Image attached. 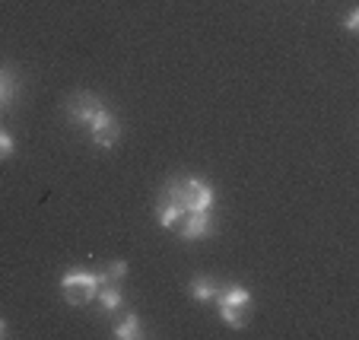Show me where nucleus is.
Listing matches in <instances>:
<instances>
[{
	"mask_svg": "<svg viewBox=\"0 0 359 340\" xmlns=\"http://www.w3.org/2000/svg\"><path fill=\"white\" fill-rule=\"evenodd\" d=\"M86 128H89V140H93L99 150H111V147L121 140V121H118V115L109 105H102Z\"/></svg>",
	"mask_w": 359,
	"mask_h": 340,
	"instance_id": "obj_3",
	"label": "nucleus"
},
{
	"mask_svg": "<svg viewBox=\"0 0 359 340\" xmlns=\"http://www.w3.org/2000/svg\"><path fill=\"white\" fill-rule=\"evenodd\" d=\"M217 232V223H213V210H197V213H184L182 217V242H201V238H210Z\"/></svg>",
	"mask_w": 359,
	"mask_h": 340,
	"instance_id": "obj_5",
	"label": "nucleus"
},
{
	"mask_svg": "<svg viewBox=\"0 0 359 340\" xmlns=\"http://www.w3.org/2000/svg\"><path fill=\"white\" fill-rule=\"evenodd\" d=\"M95 302H99V308L105 315H115L124 308V290L121 283H111V280H105V283L99 286V293H95Z\"/></svg>",
	"mask_w": 359,
	"mask_h": 340,
	"instance_id": "obj_6",
	"label": "nucleus"
},
{
	"mask_svg": "<svg viewBox=\"0 0 359 340\" xmlns=\"http://www.w3.org/2000/svg\"><path fill=\"white\" fill-rule=\"evenodd\" d=\"M128 271H130V267H128V261H111V264L105 267V277H109L111 283H121V280L128 277Z\"/></svg>",
	"mask_w": 359,
	"mask_h": 340,
	"instance_id": "obj_12",
	"label": "nucleus"
},
{
	"mask_svg": "<svg viewBox=\"0 0 359 340\" xmlns=\"http://www.w3.org/2000/svg\"><path fill=\"white\" fill-rule=\"evenodd\" d=\"M188 293H191V299H197V302H213L219 293V280L207 277V273H194V277L188 280Z\"/></svg>",
	"mask_w": 359,
	"mask_h": 340,
	"instance_id": "obj_7",
	"label": "nucleus"
},
{
	"mask_svg": "<svg viewBox=\"0 0 359 340\" xmlns=\"http://www.w3.org/2000/svg\"><path fill=\"white\" fill-rule=\"evenodd\" d=\"M4 334H7V321L0 318V337H4Z\"/></svg>",
	"mask_w": 359,
	"mask_h": 340,
	"instance_id": "obj_15",
	"label": "nucleus"
},
{
	"mask_svg": "<svg viewBox=\"0 0 359 340\" xmlns=\"http://www.w3.org/2000/svg\"><path fill=\"white\" fill-rule=\"evenodd\" d=\"M159 198L178 204L184 213H197V210H213L217 191H213V184L201 175H172L169 182L163 184Z\"/></svg>",
	"mask_w": 359,
	"mask_h": 340,
	"instance_id": "obj_1",
	"label": "nucleus"
},
{
	"mask_svg": "<svg viewBox=\"0 0 359 340\" xmlns=\"http://www.w3.org/2000/svg\"><path fill=\"white\" fill-rule=\"evenodd\" d=\"M344 29H346V32H350V35H356V32H359V10H356V7H353L350 13H346Z\"/></svg>",
	"mask_w": 359,
	"mask_h": 340,
	"instance_id": "obj_14",
	"label": "nucleus"
},
{
	"mask_svg": "<svg viewBox=\"0 0 359 340\" xmlns=\"http://www.w3.org/2000/svg\"><path fill=\"white\" fill-rule=\"evenodd\" d=\"M102 105L105 102H102L95 93H74V95H67V102H64V115H67L70 124H89Z\"/></svg>",
	"mask_w": 359,
	"mask_h": 340,
	"instance_id": "obj_4",
	"label": "nucleus"
},
{
	"mask_svg": "<svg viewBox=\"0 0 359 340\" xmlns=\"http://www.w3.org/2000/svg\"><path fill=\"white\" fill-rule=\"evenodd\" d=\"M213 302H226V306H236V308H251V293L245 290V286H238V283H219V293H217V299Z\"/></svg>",
	"mask_w": 359,
	"mask_h": 340,
	"instance_id": "obj_8",
	"label": "nucleus"
},
{
	"mask_svg": "<svg viewBox=\"0 0 359 340\" xmlns=\"http://www.w3.org/2000/svg\"><path fill=\"white\" fill-rule=\"evenodd\" d=\"M16 99H20V76L10 67H0V109H10Z\"/></svg>",
	"mask_w": 359,
	"mask_h": 340,
	"instance_id": "obj_9",
	"label": "nucleus"
},
{
	"mask_svg": "<svg viewBox=\"0 0 359 340\" xmlns=\"http://www.w3.org/2000/svg\"><path fill=\"white\" fill-rule=\"evenodd\" d=\"M217 312H219V318H223V325L245 327V325H248V312H251V308H236V306H226V302H217Z\"/></svg>",
	"mask_w": 359,
	"mask_h": 340,
	"instance_id": "obj_11",
	"label": "nucleus"
},
{
	"mask_svg": "<svg viewBox=\"0 0 359 340\" xmlns=\"http://www.w3.org/2000/svg\"><path fill=\"white\" fill-rule=\"evenodd\" d=\"M105 273H95V271H86V267H74L61 277V293L70 306H86V302L95 299L99 286L105 283Z\"/></svg>",
	"mask_w": 359,
	"mask_h": 340,
	"instance_id": "obj_2",
	"label": "nucleus"
},
{
	"mask_svg": "<svg viewBox=\"0 0 359 340\" xmlns=\"http://www.w3.org/2000/svg\"><path fill=\"white\" fill-rule=\"evenodd\" d=\"M13 153H16V140H13V134L0 130V163H4V159H10Z\"/></svg>",
	"mask_w": 359,
	"mask_h": 340,
	"instance_id": "obj_13",
	"label": "nucleus"
},
{
	"mask_svg": "<svg viewBox=\"0 0 359 340\" xmlns=\"http://www.w3.org/2000/svg\"><path fill=\"white\" fill-rule=\"evenodd\" d=\"M115 334L118 340H137V337H143V325H140V315L137 312H124L121 315V321L115 325Z\"/></svg>",
	"mask_w": 359,
	"mask_h": 340,
	"instance_id": "obj_10",
	"label": "nucleus"
}]
</instances>
